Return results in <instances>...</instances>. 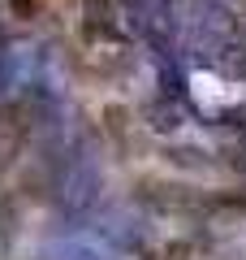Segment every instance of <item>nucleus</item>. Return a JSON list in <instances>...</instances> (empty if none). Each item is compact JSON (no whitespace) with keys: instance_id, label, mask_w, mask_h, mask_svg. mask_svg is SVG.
<instances>
[{"instance_id":"obj_1","label":"nucleus","mask_w":246,"mask_h":260,"mask_svg":"<svg viewBox=\"0 0 246 260\" xmlns=\"http://www.w3.org/2000/svg\"><path fill=\"white\" fill-rule=\"evenodd\" d=\"M100 160L91 156L87 148H65L56 156V174H52V195L56 204L65 208L69 217H82L87 208L100 200Z\"/></svg>"}]
</instances>
